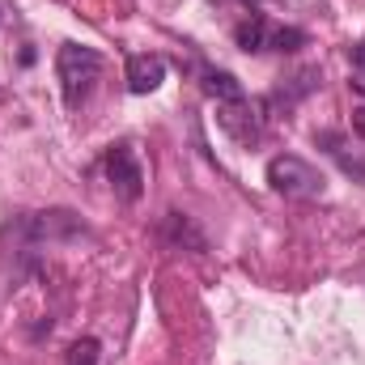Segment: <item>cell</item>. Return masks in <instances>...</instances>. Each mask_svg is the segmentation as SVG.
<instances>
[{
    "instance_id": "6da1fadb",
    "label": "cell",
    "mask_w": 365,
    "mask_h": 365,
    "mask_svg": "<svg viewBox=\"0 0 365 365\" xmlns=\"http://www.w3.org/2000/svg\"><path fill=\"white\" fill-rule=\"evenodd\" d=\"M102 73V56L93 47H81V43H64L60 56H56V77H60V90H64V102L68 106H81L90 98L93 81Z\"/></svg>"
},
{
    "instance_id": "7a4b0ae2",
    "label": "cell",
    "mask_w": 365,
    "mask_h": 365,
    "mask_svg": "<svg viewBox=\"0 0 365 365\" xmlns=\"http://www.w3.org/2000/svg\"><path fill=\"white\" fill-rule=\"evenodd\" d=\"M234 43H238L242 51H255V56H259V51H297V47L306 43V34H302L297 26H276L272 17L255 13V17L238 21Z\"/></svg>"
},
{
    "instance_id": "3957f363",
    "label": "cell",
    "mask_w": 365,
    "mask_h": 365,
    "mask_svg": "<svg viewBox=\"0 0 365 365\" xmlns=\"http://www.w3.org/2000/svg\"><path fill=\"white\" fill-rule=\"evenodd\" d=\"M268 182H272L276 195H284V200H310V195H323V175H319L310 162L293 158V153H280V158L268 162Z\"/></svg>"
},
{
    "instance_id": "277c9868",
    "label": "cell",
    "mask_w": 365,
    "mask_h": 365,
    "mask_svg": "<svg viewBox=\"0 0 365 365\" xmlns=\"http://www.w3.org/2000/svg\"><path fill=\"white\" fill-rule=\"evenodd\" d=\"M106 179L115 187V195L119 200H140V191H145V175H140V162H136V153L128 149V145H115L110 153H106Z\"/></svg>"
},
{
    "instance_id": "5b68a950",
    "label": "cell",
    "mask_w": 365,
    "mask_h": 365,
    "mask_svg": "<svg viewBox=\"0 0 365 365\" xmlns=\"http://www.w3.org/2000/svg\"><path fill=\"white\" fill-rule=\"evenodd\" d=\"M217 123H221L238 145H255V140L264 136V123H259V115H255V106H251L247 98H238V102H217Z\"/></svg>"
},
{
    "instance_id": "8992f818",
    "label": "cell",
    "mask_w": 365,
    "mask_h": 365,
    "mask_svg": "<svg viewBox=\"0 0 365 365\" xmlns=\"http://www.w3.org/2000/svg\"><path fill=\"white\" fill-rule=\"evenodd\" d=\"M166 81V60L162 56H128V90L153 93Z\"/></svg>"
},
{
    "instance_id": "52a82bcc",
    "label": "cell",
    "mask_w": 365,
    "mask_h": 365,
    "mask_svg": "<svg viewBox=\"0 0 365 365\" xmlns=\"http://www.w3.org/2000/svg\"><path fill=\"white\" fill-rule=\"evenodd\" d=\"M204 93L217 98V102H238V98H247L242 86H238V77H230V73H221V68H204Z\"/></svg>"
},
{
    "instance_id": "ba28073f",
    "label": "cell",
    "mask_w": 365,
    "mask_h": 365,
    "mask_svg": "<svg viewBox=\"0 0 365 365\" xmlns=\"http://www.w3.org/2000/svg\"><path fill=\"white\" fill-rule=\"evenodd\" d=\"M166 238H170V247H191V251H204V234L182 217V212H166Z\"/></svg>"
},
{
    "instance_id": "9c48e42d",
    "label": "cell",
    "mask_w": 365,
    "mask_h": 365,
    "mask_svg": "<svg viewBox=\"0 0 365 365\" xmlns=\"http://www.w3.org/2000/svg\"><path fill=\"white\" fill-rule=\"evenodd\" d=\"M64 365H98V340H93V336H86V340H73V344H68V357H64Z\"/></svg>"
},
{
    "instance_id": "30bf717a",
    "label": "cell",
    "mask_w": 365,
    "mask_h": 365,
    "mask_svg": "<svg viewBox=\"0 0 365 365\" xmlns=\"http://www.w3.org/2000/svg\"><path fill=\"white\" fill-rule=\"evenodd\" d=\"M353 132L365 140V102H361V106H353Z\"/></svg>"
},
{
    "instance_id": "8fae6325",
    "label": "cell",
    "mask_w": 365,
    "mask_h": 365,
    "mask_svg": "<svg viewBox=\"0 0 365 365\" xmlns=\"http://www.w3.org/2000/svg\"><path fill=\"white\" fill-rule=\"evenodd\" d=\"M353 56H357V64H365V43L357 47V51H353Z\"/></svg>"
}]
</instances>
